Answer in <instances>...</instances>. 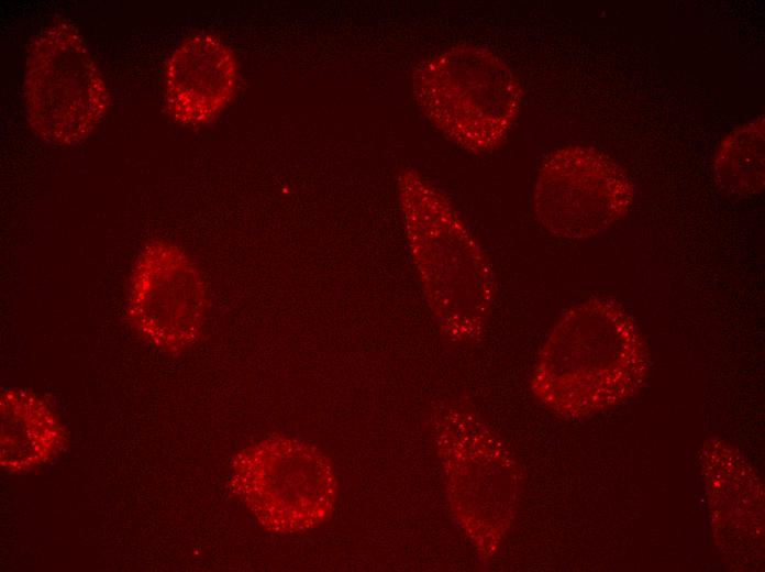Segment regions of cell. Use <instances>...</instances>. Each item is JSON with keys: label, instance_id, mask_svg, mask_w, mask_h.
Returning <instances> with one entry per match:
<instances>
[{"label": "cell", "instance_id": "9c48e42d", "mask_svg": "<svg viewBox=\"0 0 765 572\" xmlns=\"http://www.w3.org/2000/svg\"><path fill=\"white\" fill-rule=\"evenodd\" d=\"M237 84L239 66L232 50L213 34H192L167 58L164 70L166 111L180 125H206L228 107Z\"/></svg>", "mask_w": 765, "mask_h": 572}, {"label": "cell", "instance_id": "3957f363", "mask_svg": "<svg viewBox=\"0 0 765 572\" xmlns=\"http://www.w3.org/2000/svg\"><path fill=\"white\" fill-rule=\"evenodd\" d=\"M415 102L450 142L474 154L500 147L520 113V80L496 53L457 44L422 61L412 76Z\"/></svg>", "mask_w": 765, "mask_h": 572}, {"label": "cell", "instance_id": "7a4b0ae2", "mask_svg": "<svg viewBox=\"0 0 765 572\" xmlns=\"http://www.w3.org/2000/svg\"><path fill=\"white\" fill-rule=\"evenodd\" d=\"M398 197L412 262L441 330L477 338L496 294L488 256L448 197L412 168L398 177Z\"/></svg>", "mask_w": 765, "mask_h": 572}, {"label": "cell", "instance_id": "52a82bcc", "mask_svg": "<svg viewBox=\"0 0 765 572\" xmlns=\"http://www.w3.org/2000/svg\"><path fill=\"white\" fill-rule=\"evenodd\" d=\"M207 307L202 276L180 246L155 239L142 248L127 295L129 320L142 339L167 352L188 349L203 330Z\"/></svg>", "mask_w": 765, "mask_h": 572}, {"label": "cell", "instance_id": "6da1fadb", "mask_svg": "<svg viewBox=\"0 0 765 572\" xmlns=\"http://www.w3.org/2000/svg\"><path fill=\"white\" fill-rule=\"evenodd\" d=\"M648 373L647 345L632 316L614 299L590 297L568 308L552 329L531 388L558 415L581 418L634 397Z\"/></svg>", "mask_w": 765, "mask_h": 572}, {"label": "cell", "instance_id": "30bf717a", "mask_svg": "<svg viewBox=\"0 0 765 572\" xmlns=\"http://www.w3.org/2000/svg\"><path fill=\"white\" fill-rule=\"evenodd\" d=\"M65 430L48 405L23 389L1 396V465L27 472L51 461L62 449Z\"/></svg>", "mask_w": 765, "mask_h": 572}, {"label": "cell", "instance_id": "277c9868", "mask_svg": "<svg viewBox=\"0 0 765 572\" xmlns=\"http://www.w3.org/2000/svg\"><path fill=\"white\" fill-rule=\"evenodd\" d=\"M26 120L43 142L77 145L104 118L110 95L78 29L58 20L31 42L24 70Z\"/></svg>", "mask_w": 765, "mask_h": 572}, {"label": "cell", "instance_id": "5b68a950", "mask_svg": "<svg viewBox=\"0 0 765 572\" xmlns=\"http://www.w3.org/2000/svg\"><path fill=\"white\" fill-rule=\"evenodd\" d=\"M231 488L266 529L292 534L315 527L333 510L336 482L329 460L291 438H268L237 454Z\"/></svg>", "mask_w": 765, "mask_h": 572}, {"label": "cell", "instance_id": "ba28073f", "mask_svg": "<svg viewBox=\"0 0 765 572\" xmlns=\"http://www.w3.org/2000/svg\"><path fill=\"white\" fill-rule=\"evenodd\" d=\"M714 543L725 563L756 571L764 562V487L749 461L727 440L710 437L699 454Z\"/></svg>", "mask_w": 765, "mask_h": 572}, {"label": "cell", "instance_id": "8992f818", "mask_svg": "<svg viewBox=\"0 0 765 572\" xmlns=\"http://www.w3.org/2000/svg\"><path fill=\"white\" fill-rule=\"evenodd\" d=\"M633 199L631 179L610 155L569 144L543 160L533 189V210L551 234L586 240L619 221Z\"/></svg>", "mask_w": 765, "mask_h": 572}, {"label": "cell", "instance_id": "8fae6325", "mask_svg": "<svg viewBox=\"0 0 765 572\" xmlns=\"http://www.w3.org/2000/svg\"><path fill=\"white\" fill-rule=\"evenodd\" d=\"M716 182L725 191L751 197L764 189V118L732 131L713 160Z\"/></svg>", "mask_w": 765, "mask_h": 572}]
</instances>
